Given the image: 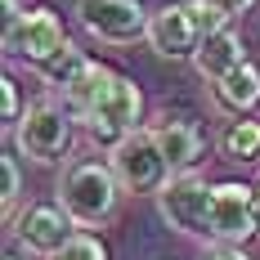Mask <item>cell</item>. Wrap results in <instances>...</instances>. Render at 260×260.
Listing matches in <instances>:
<instances>
[{
    "instance_id": "6da1fadb",
    "label": "cell",
    "mask_w": 260,
    "mask_h": 260,
    "mask_svg": "<svg viewBox=\"0 0 260 260\" xmlns=\"http://www.w3.org/2000/svg\"><path fill=\"white\" fill-rule=\"evenodd\" d=\"M63 104L108 148L117 139H126L130 130H139V117H144L139 85L130 77H121V72L104 68V63H85V72L63 90Z\"/></svg>"
},
{
    "instance_id": "7a4b0ae2",
    "label": "cell",
    "mask_w": 260,
    "mask_h": 260,
    "mask_svg": "<svg viewBox=\"0 0 260 260\" xmlns=\"http://www.w3.org/2000/svg\"><path fill=\"white\" fill-rule=\"evenodd\" d=\"M121 180L112 171V161H99V157H77L63 166L58 175V188H54V202L72 215L77 229H104L108 220L117 215V202H121Z\"/></svg>"
},
{
    "instance_id": "3957f363",
    "label": "cell",
    "mask_w": 260,
    "mask_h": 260,
    "mask_svg": "<svg viewBox=\"0 0 260 260\" xmlns=\"http://www.w3.org/2000/svg\"><path fill=\"white\" fill-rule=\"evenodd\" d=\"M72 112L68 104H54V99H36L27 104V112L14 126V144L27 161H41V166H54L58 157L72 148Z\"/></svg>"
},
{
    "instance_id": "277c9868",
    "label": "cell",
    "mask_w": 260,
    "mask_h": 260,
    "mask_svg": "<svg viewBox=\"0 0 260 260\" xmlns=\"http://www.w3.org/2000/svg\"><path fill=\"white\" fill-rule=\"evenodd\" d=\"M108 161H112V171H117V180H121V188L126 193H153L171 180V161L161 157V148H157V135L153 126H139L130 130L126 139H117L112 144V153H108Z\"/></svg>"
},
{
    "instance_id": "5b68a950",
    "label": "cell",
    "mask_w": 260,
    "mask_h": 260,
    "mask_svg": "<svg viewBox=\"0 0 260 260\" xmlns=\"http://www.w3.org/2000/svg\"><path fill=\"white\" fill-rule=\"evenodd\" d=\"M157 211L171 229H180L188 238H207V220H211V184L193 171L171 175L157 188Z\"/></svg>"
},
{
    "instance_id": "8992f818",
    "label": "cell",
    "mask_w": 260,
    "mask_h": 260,
    "mask_svg": "<svg viewBox=\"0 0 260 260\" xmlns=\"http://www.w3.org/2000/svg\"><path fill=\"white\" fill-rule=\"evenodd\" d=\"M77 18L99 45H135L148 36L153 14L139 0H77Z\"/></svg>"
},
{
    "instance_id": "52a82bcc",
    "label": "cell",
    "mask_w": 260,
    "mask_h": 260,
    "mask_svg": "<svg viewBox=\"0 0 260 260\" xmlns=\"http://www.w3.org/2000/svg\"><path fill=\"white\" fill-rule=\"evenodd\" d=\"M256 188L238 180H224L211 188V220H207V238L211 242H229V247H242L247 238H256Z\"/></svg>"
},
{
    "instance_id": "ba28073f",
    "label": "cell",
    "mask_w": 260,
    "mask_h": 260,
    "mask_svg": "<svg viewBox=\"0 0 260 260\" xmlns=\"http://www.w3.org/2000/svg\"><path fill=\"white\" fill-rule=\"evenodd\" d=\"M68 45H72V41L63 36V23H58L54 9H31L18 23L5 27V54H9V58H27V63H36V68L50 63V58H58Z\"/></svg>"
},
{
    "instance_id": "9c48e42d",
    "label": "cell",
    "mask_w": 260,
    "mask_h": 260,
    "mask_svg": "<svg viewBox=\"0 0 260 260\" xmlns=\"http://www.w3.org/2000/svg\"><path fill=\"white\" fill-rule=\"evenodd\" d=\"M9 234H14V242H23L31 256L50 260L68 238L77 234V229H72V215L58 207V202H31L27 211H14Z\"/></svg>"
},
{
    "instance_id": "30bf717a",
    "label": "cell",
    "mask_w": 260,
    "mask_h": 260,
    "mask_svg": "<svg viewBox=\"0 0 260 260\" xmlns=\"http://www.w3.org/2000/svg\"><path fill=\"white\" fill-rule=\"evenodd\" d=\"M161 58H193L202 36L193 31V18L184 5H161L153 18H148V36H144Z\"/></svg>"
},
{
    "instance_id": "8fae6325",
    "label": "cell",
    "mask_w": 260,
    "mask_h": 260,
    "mask_svg": "<svg viewBox=\"0 0 260 260\" xmlns=\"http://www.w3.org/2000/svg\"><path fill=\"white\" fill-rule=\"evenodd\" d=\"M153 135H157L161 157L171 161V175H184V171H193L202 161V135H198L193 121H184V117H157Z\"/></svg>"
},
{
    "instance_id": "7c38bea8",
    "label": "cell",
    "mask_w": 260,
    "mask_h": 260,
    "mask_svg": "<svg viewBox=\"0 0 260 260\" xmlns=\"http://www.w3.org/2000/svg\"><path fill=\"white\" fill-rule=\"evenodd\" d=\"M193 68H198V77L207 81V85H215V81H224L234 68H242L247 63V54H242V41H238L234 31L224 27V31H215V36H207L202 45H198V54L188 58Z\"/></svg>"
},
{
    "instance_id": "4fadbf2b",
    "label": "cell",
    "mask_w": 260,
    "mask_h": 260,
    "mask_svg": "<svg viewBox=\"0 0 260 260\" xmlns=\"http://www.w3.org/2000/svg\"><path fill=\"white\" fill-rule=\"evenodd\" d=\"M211 99L224 117H247L251 108H260V68L256 63H242L234 68L224 81L211 85Z\"/></svg>"
},
{
    "instance_id": "5bb4252c",
    "label": "cell",
    "mask_w": 260,
    "mask_h": 260,
    "mask_svg": "<svg viewBox=\"0 0 260 260\" xmlns=\"http://www.w3.org/2000/svg\"><path fill=\"white\" fill-rule=\"evenodd\" d=\"M220 153L229 161H251L260 153V121H242L238 117L234 126L224 130V139H220Z\"/></svg>"
},
{
    "instance_id": "9a60e30c",
    "label": "cell",
    "mask_w": 260,
    "mask_h": 260,
    "mask_svg": "<svg viewBox=\"0 0 260 260\" xmlns=\"http://www.w3.org/2000/svg\"><path fill=\"white\" fill-rule=\"evenodd\" d=\"M85 54L77 50V45H68V50L58 54V58H50V63H41V77H45V85H54V90H68L72 81L85 72Z\"/></svg>"
},
{
    "instance_id": "2e32d148",
    "label": "cell",
    "mask_w": 260,
    "mask_h": 260,
    "mask_svg": "<svg viewBox=\"0 0 260 260\" xmlns=\"http://www.w3.org/2000/svg\"><path fill=\"white\" fill-rule=\"evenodd\" d=\"M184 9H188V18H193V31L207 41V36H215V31H224V27L234 23L215 0H184Z\"/></svg>"
},
{
    "instance_id": "e0dca14e",
    "label": "cell",
    "mask_w": 260,
    "mask_h": 260,
    "mask_svg": "<svg viewBox=\"0 0 260 260\" xmlns=\"http://www.w3.org/2000/svg\"><path fill=\"white\" fill-rule=\"evenodd\" d=\"M50 260H108V247L99 234H90V229H77V234L68 238Z\"/></svg>"
},
{
    "instance_id": "ac0fdd59",
    "label": "cell",
    "mask_w": 260,
    "mask_h": 260,
    "mask_svg": "<svg viewBox=\"0 0 260 260\" xmlns=\"http://www.w3.org/2000/svg\"><path fill=\"white\" fill-rule=\"evenodd\" d=\"M0 175H5V193H0V207H5V215L14 220L18 193H23V175H18V161H14V157H5V161H0Z\"/></svg>"
},
{
    "instance_id": "d6986e66",
    "label": "cell",
    "mask_w": 260,
    "mask_h": 260,
    "mask_svg": "<svg viewBox=\"0 0 260 260\" xmlns=\"http://www.w3.org/2000/svg\"><path fill=\"white\" fill-rule=\"evenodd\" d=\"M23 112H27V108H23V99H18V81L5 77V81H0V117H5V126H18Z\"/></svg>"
},
{
    "instance_id": "ffe728a7",
    "label": "cell",
    "mask_w": 260,
    "mask_h": 260,
    "mask_svg": "<svg viewBox=\"0 0 260 260\" xmlns=\"http://www.w3.org/2000/svg\"><path fill=\"white\" fill-rule=\"evenodd\" d=\"M202 260H251V256H247L242 247H229V242H215V247H211V251H207Z\"/></svg>"
},
{
    "instance_id": "44dd1931",
    "label": "cell",
    "mask_w": 260,
    "mask_h": 260,
    "mask_svg": "<svg viewBox=\"0 0 260 260\" xmlns=\"http://www.w3.org/2000/svg\"><path fill=\"white\" fill-rule=\"evenodd\" d=\"M215 5H220V9H224L229 18H242V14H247V9H251L256 0H215Z\"/></svg>"
},
{
    "instance_id": "7402d4cb",
    "label": "cell",
    "mask_w": 260,
    "mask_h": 260,
    "mask_svg": "<svg viewBox=\"0 0 260 260\" xmlns=\"http://www.w3.org/2000/svg\"><path fill=\"white\" fill-rule=\"evenodd\" d=\"M0 5H5V27H9V23H18V18H23V9H18V0H0Z\"/></svg>"
},
{
    "instance_id": "603a6c76",
    "label": "cell",
    "mask_w": 260,
    "mask_h": 260,
    "mask_svg": "<svg viewBox=\"0 0 260 260\" xmlns=\"http://www.w3.org/2000/svg\"><path fill=\"white\" fill-rule=\"evenodd\" d=\"M256 224H260V184H256Z\"/></svg>"
},
{
    "instance_id": "cb8c5ba5",
    "label": "cell",
    "mask_w": 260,
    "mask_h": 260,
    "mask_svg": "<svg viewBox=\"0 0 260 260\" xmlns=\"http://www.w3.org/2000/svg\"><path fill=\"white\" fill-rule=\"evenodd\" d=\"M5 260H23V256H14V251H9V256H5Z\"/></svg>"
}]
</instances>
